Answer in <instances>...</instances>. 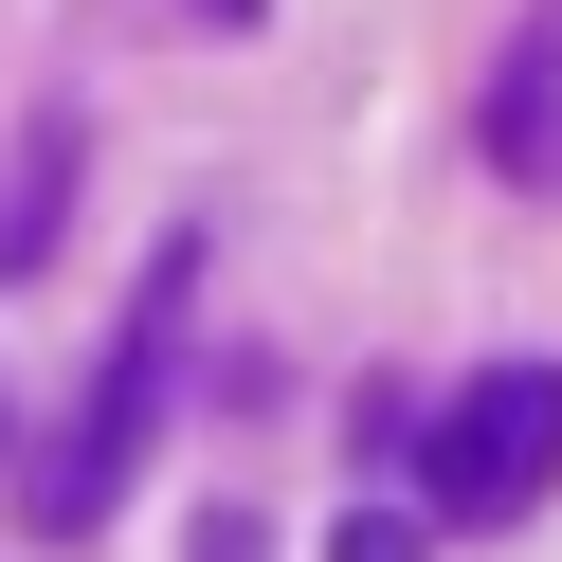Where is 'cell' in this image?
Segmentation results:
<instances>
[{
	"label": "cell",
	"mask_w": 562,
	"mask_h": 562,
	"mask_svg": "<svg viewBox=\"0 0 562 562\" xmlns=\"http://www.w3.org/2000/svg\"><path fill=\"white\" fill-rule=\"evenodd\" d=\"M182 308H200V236H164L146 291H127V327H110V363H91V400H74V436H55V472H19V508H37L55 544H91V526L127 508L164 400H182Z\"/></svg>",
	"instance_id": "obj_1"
},
{
	"label": "cell",
	"mask_w": 562,
	"mask_h": 562,
	"mask_svg": "<svg viewBox=\"0 0 562 562\" xmlns=\"http://www.w3.org/2000/svg\"><path fill=\"white\" fill-rule=\"evenodd\" d=\"M562 490V363H490L417 417V508L436 526H526Z\"/></svg>",
	"instance_id": "obj_2"
},
{
	"label": "cell",
	"mask_w": 562,
	"mask_h": 562,
	"mask_svg": "<svg viewBox=\"0 0 562 562\" xmlns=\"http://www.w3.org/2000/svg\"><path fill=\"white\" fill-rule=\"evenodd\" d=\"M490 182H508V200H562V0H526L508 55H490Z\"/></svg>",
	"instance_id": "obj_3"
},
{
	"label": "cell",
	"mask_w": 562,
	"mask_h": 562,
	"mask_svg": "<svg viewBox=\"0 0 562 562\" xmlns=\"http://www.w3.org/2000/svg\"><path fill=\"white\" fill-rule=\"evenodd\" d=\"M55 182H74V127H37V146H19V200H0V272H37V255H55Z\"/></svg>",
	"instance_id": "obj_4"
},
{
	"label": "cell",
	"mask_w": 562,
	"mask_h": 562,
	"mask_svg": "<svg viewBox=\"0 0 562 562\" xmlns=\"http://www.w3.org/2000/svg\"><path fill=\"white\" fill-rule=\"evenodd\" d=\"M417 544H436V508H345L327 526V562H417Z\"/></svg>",
	"instance_id": "obj_5"
},
{
	"label": "cell",
	"mask_w": 562,
	"mask_h": 562,
	"mask_svg": "<svg viewBox=\"0 0 562 562\" xmlns=\"http://www.w3.org/2000/svg\"><path fill=\"white\" fill-rule=\"evenodd\" d=\"M200 19H255V0H200Z\"/></svg>",
	"instance_id": "obj_6"
}]
</instances>
